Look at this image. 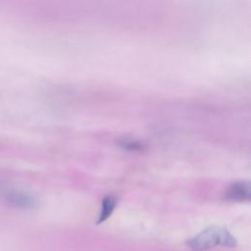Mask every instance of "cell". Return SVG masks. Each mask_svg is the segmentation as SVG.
Returning a JSON list of instances; mask_svg holds the SVG:
<instances>
[{
	"instance_id": "6da1fadb",
	"label": "cell",
	"mask_w": 251,
	"mask_h": 251,
	"mask_svg": "<svg viewBox=\"0 0 251 251\" xmlns=\"http://www.w3.org/2000/svg\"><path fill=\"white\" fill-rule=\"evenodd\" d=\"M186 244L194 251H207L216 246L235 247L237 241L226 228L212 226L188 239Z\"/></svg>"
},
{
	"instance_id": "7a4b0ae2",
	"label": "cell",
	"mask_w": 251,
	"mask_h": 251,
	"mask_svg": "<svg viewBox=\"0 0 251 251\" xmlns=\"http://www.w3.org/2000/svg\"><path fill=\"white\" fill-rule=\"evenodd\" d=\"M3 197L10 204L22 208H31L35 205V200L31 195L15 189H5Z\"/></svg>"
},
{
	"instance_id": "3957f363",
	"label": "cell",
	"mask_w": 251,
	"mask_h": 251,
	"mask_svg": "<svg viewBox=\"0 0 251 251\" xmlns=\"http://www.w3.org/2000/svg\"><path fill=\"white\" fill-rule=\"evenodd\" d=\"M226 198L230 201H248L250 198V186L248 182H235L226 191Z\"/></svg>"
},
{
	"instance_id": "277c9868",
	"label": "cell",
	"mask_w": 251,
	"mask_h": 251,
	"mask_svg": "<svg viewBox=\"0 0 251 251\" xmlns=\"http://www.w3.org/2000/svg\"><path fill=\"white\" fill-rule=\"evenodd\" d=\"M116 206H117V198L115 196L108 195L104 197L101 202V209L98 216L97 224L99 225L107 221L113 214Z\"/></svg>"
},
{
	"instance_id": "5b68a950",
	"label": "cell",
	"mask_w": 251,
	"mask_h": 251,
	"mask_svg": "<svg viewBox=\"0 0 251 251\" xmlns=\"http://www.w3.org/2000/svg\"><path fill=\"white\" fill-rule=\"evenodd\" d=\"M123 147L126 148V149H139L141 146V144L137 141H123Z\"/></svg>"
}]
</instances>
